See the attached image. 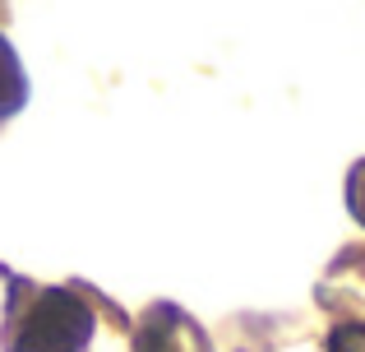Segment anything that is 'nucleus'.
<instances>
[{"instance_id": "obj_3", "label": "nucleus", "mask_w": 365, "mask_h": 352, "mask_svg": "<svg viewBox=\"0 0 365 352\" xmlns=\"http://www.w3.org/2000/svg\"><path fill=\"white\" fill-rule=\"evenodd\" d=\"M347 208H351V218L365 227V158L347 172Z\"/></svg>"}, {"instance_id": "obj_2", "label": "nucleus", "mask_w": 365, "mask_h": 352, "mask_svg": "<svg viewBox=\"0 0 365 352\" xmlns=\"http://www.w3.org/2000/svg\"><path fill=\"white\" fill-rule=\"evenodd\" d=\"M134 352H204V334L180 316L176 306H153L139 325V338H134Z\"/></svg>"}, {"instance_id": "obj_1", "label": "nucleus", "mask_w": 365, "mask_h": 352, "mask_svg": "<svg viewBox=\"0 0 365 352\" xmlns=\"http://www.w3.org/2000/svg\"><path fill=\"white\" fill-rule=\"evenodd\" d=\"M98 316L70 288H33L14 301L5 325V352H83Z\"/></svg>"}, {"instance_id": "obj_4", "label": "nucleus", "mask_w": 365, "mask_h": 352, "mask_svg": "<svg viewBox=\"0 0 365 352\" xmlns=\"http://www.w3.org/2000/svg\"><path fill=\"white\" fill-rule=\"evenodd\" d=\"M329 352H365V325H338L329 334Z\"/></svg>"}]
</instances>
